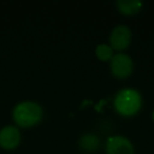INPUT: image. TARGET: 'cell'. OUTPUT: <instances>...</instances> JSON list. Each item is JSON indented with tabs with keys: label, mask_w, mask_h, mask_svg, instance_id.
<instances>
[{
	"label": "cell",
	"mask_w": 154,
	"mask_h": 154,
	"mask_svg": "<svg viewBox=\"0 0 154 154\" xmlns=\"http://www.w3.org/2000/svg\"><path fill=\"white\" fill-rule=\"evenodd\" d=\"M15 122L21 127H31L42 117V109L35 101H21L13 111Z\"/></svg>",
	"instance_id": "6da1fadb"
},
{
	"label": "cell",
	"mask_w": 154,
	"mask_h": 154,
	"mask_svg": "<svg viewBox=\"0 0 154 154\" xmlns=\"http://www.w3.org/2000/svg\"><path fill=\"white\" fill-rule=\"evenodd\" d=\"M116 110L122 115H133L141 107V96L134 89H122L114 99Z\"/></svg>",
	"instance_id": "7a4b0ae2"
},
{
	"label": "cell",
	"mask_w": 154,
	"mask_h": 154,
	"mask_svg": "<svg viewBox=\"0 0 154 154\" xmlns=\"http://www.w3.org/2000/svg\"><path fill=\"white\" fill-rule=\"evenodd\" d=\"M133 60L128 54L117 53L111 58L110 66L114 76L117 78H126L133 71Z\"/></svg>",
	"instance_id": "3957f363"
},
{
	"label": "cell",
	"mask_w": 154,
	"mask_h": 154,
	"mask_svg": "<svg viewBox=\"0 0 154 154\" xmlns=\"http://www.w3.org/2000/svg\"><path fill=\"white\" fill-rule=\"evenodd\" d=\"M132 33L129 26L118 24L112 30L110 34V45L113 50H124L130 45Z\"/></svg>",
	"instance_id": "277c9868"
},
{
	"label": "cell",
	"mask_w": 154,
	"mask_h": 154,
	"mask_svg": "<svg viewBox=\"0 0 154 154\" xmlns=\"http://www.w3.org/2000/svg\"><path fill=\"white\" fill-rule=\"evenodd\" d=\"M106 150L108 154H134V147L130 139L122 135H114L108 138Z\"/></svg>",
	"instance_id": "5b68a950"
},
{
	"label": "cell",
	"mask_w": 154,
	"mask_h": 154,
	"mask_svg": "<svg viewBox=\"0 0 154 154\" xmlns=\"http://www.w3.org/2000/svg\"><path fill=\"white\" fill-rule=\"evenodd\" d=\"M20 141V132L14 126H5L0 130V145L7 149L15 148Z\"/></svg>",
	"instance_id": "8992f818"
},
{
	"label": "cell",
	"mask_w": 154,
	"mask_h": 154,
	"mask_svg": "<svg viewBox=\"0 0 154 154\" xmlns=\"http://www.w3.org/2000/svg\"><path fill=\"white\" fill-rule=\"evenodd\" d=\"M119 12L126 15H133L137 13L143 7L140 0H118L116 2Z\"/></svg>",
	"instance_id": "52a82bcc"
},
{
	"label": "cell",
	"mask_w": 154,
	"mask_h": 154,
	"mask_svg": "<svg viewBox=\"0 0 154 154\" xmlns=\"http://www.w3.org/2000/svg\"><path fill=\"white\" fill-rule=\"evenodd\" d=\"M79 145L85 151L93 152L98 149L99 145H100V141H99V138L95 134L88 133V134H85L80 137Z\"/></svg>",
	"instance_id": "ba28073f"
},
{
	"label": "cell",
	"mask_w": 154,
	"mask_h": 154,
	"mask_svg": "<svg viewBox=\"0 0 154 154\" xmlns=\"http://www.w3.org/2000/svg\"><path fill=\"white\" fill-rule=\"evenodd\" d=\"M95 54L100 60H111V58L113 57V49L111 48V45H107V43H99L95 49Z\"/></svg>",
	"instance_id": "9c48e42d"
},
{
	"label": "cell",
	"mask_w": 154,
	"mask_h": 154,
	"mask_svg": "<svg viewBox=\"0 0 154 154\" xmlns=\"http://www.w3.org/2000/svg\"><path fill=\"white\" fill-rule=\"evenodd\" d=\"M152 117H153V119H154V111H153V113H152Z\"/></svg>",
	"instance_id": "30bf717a"
}]
</instances>
